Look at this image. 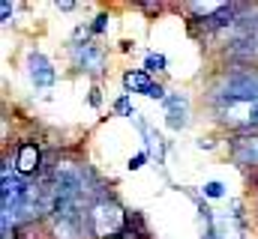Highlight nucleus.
I'll return each instance as SVG.
<instances>
[{"instance_id": "f257e3e1", "label": "nucleus", "mask_w": 258, "mask_h": 239, "mask_svg": "<svg viewBox=\"0 0 258 239\" xmlns=\"http://www.w3.org/2000/svg\"><path fill=\"white\" fill-rule=\"evenodd\" d=\"M129 215L126 209L114 200V197H102L87 209V233L96 239H117L120 233H126Z\"/></svg>"}, {"instance_id": "f03ea898", "label": "nucleus", "mask_w": 258, "mask_h": 239, "mask_svg": "<svg viewBox=\"0 0 258 239\" xmlns=\"http://www.w3.org/2000/svg\"><path fill=\"white\" fill-rule=\"evenodd\" d=\"M216 105L228 102H258V72L255 69H237L219 78L216 84Z\"/></svg>"}, {"instance_id": "7ed1b4c3", "label": "nucleus", "mask_w": 258, "mask_h": 239, "mask_svg": "<svg viewBox=\"0 0 258 239\" xmlns=\"http://www.w3.org/2000/svg\"><path fill=\"white\" fill-rule=\"evenodd\" d=\"M219 123L240 132V135H252L258 129V102H228L216 108Z\"/></svg>"}, {"instance_id": "20e7f679", "label": "nucleus", "mask_w": 258, "mask_h": 239, "mask_svg": "<svg viewBox=\"0 0 258 239\" xmlns=\"http://www.w3.org/2000/svg\"><path fill=\"white\" fill-rule=\"evenodd\" d=\"M27 75H30V84H33L36 90H48V87H54V81H57L54 66L48 63L45 54H39V51H30V54H27Z\"/></svg>"}, {"instance_id": "39448f33", "label": "nucleus", "mask_w": 258, "mask_h": 239, "mask_svg": "<svg viewBox=\"0 0 258 239\" xmlns=\"http://www.w3.org/2000/svg\"><path fill=\"white\" fill-rule=\"evenodd\" d=\"M39 171H42V153H39V147L33 141L18 144V150H15V174L27 179V177H36Z\"/></svg>"}, {"instance_id": "423d86ee", "label": "nucleus", "mask_w": 258, "mask_h": 239, "mask_svg": "<svg viewBox=\"0 0 258 239\" xmlns=\"http://www.w3.org/2000/svg\"><path fill=\"white\" fill-rule=\"evenodd\" d=\"M72 60H75V69L90 72V75H99L102 72V63H105V54L93 42H78V45H72Z\"/></svg>"}, {"instance_id": "0eeeda50", "label": "nucleus", "mask_w": 258, "mask_h": 239, "mask_svg": "<svg viewBox=\"0 0 258 239\" xmlns=\"http://www.w3.org/2000/svg\"><path fill=\"white\" fill-rule=\"evenodd\" d=\"M123 90L126 93H141V96H150V99H168L165 96V90L144 72V69H135V72H126L123 75Z\"/></svg>"}, {"instance_id": "6e6552de", "label": "nucleus", "mask_w": 258, "mask_h": 239, "mask_svg": "<svg viewBox=\"0 0 258 239\" xmlns=\"http://www.w3.org/2000/svg\"><path fill=\"white\" fill-rule=\"evenodd\" d=\"M231 159L243 168H258V135H240L231 141Z\"/></svg>"}, {"instance_id": "1a4fd4ad", "label": "nucleus", "mask_w": 258, "mask_h": 239, "mask_svg": "<svg viewBox=\"0 0 258 239\" xmlns=\"http://www.w3.org/2000/svg\"><path fill=\"white\" fill-rule=\"evenodd\" d=\"M165 111H168V126L171 129H183L186 126V114H189L186 96H168L165 99Z\"/></svg>"}, {"instance_id": "9d476101", "label": "nucleus", "mask_w": 258, "mask_h": 239, "mask_svg": "<svg viewBox=\"0 0 258 239\" xmlns=\"http://www.w3.org/2000/svg\"><path fill=\"white\" fill-rule=\"evenodd\" d=\"M165 69V57L162 54H147V60H144V72L150 75V72H162Z\"/></svg>"}, {"instance_id": "9b49d317", "label": "nucleus", "mask_w": 258, "mask_h": 239, "mask_svg": "<svg viewBox=\"0 0 258 239\" xmlns=\"http://www.w3.org/2000/svg\"><path fill=\"white\" fill-rule=\"evenodd\" d=\"M114 108H117V111H120V114H126V117H138V114H135V108H132V105H129V99H126V96H120V99H117V105H114Z\"/></svg>"}, {"instance_id": "f8f14e48", "label": "nucleus", "mask_w": 258, "mask_h": 239, "mask_svg": "<svg viewBox=\"0 0 258 239\" xmlns=\"http://www.w3.org/2000/svg\"><path fill=\"white\" fill-rule=\"evenodd\" d=\"M204 194L207 197H222V182H207L204 185Z\"/></svg>"}, {"instance_id": "ddd939ff", "label": "nucleus", "mask_w": 258, "mask_h": 239, "mask_svg": "<svg viewBox=\"0 0 258 239\" xmlns=\"http://www.w3.org/2000/svg\"><path fill=\"white\" fill-rule=\"evenodd\" d=\"M144 162H147V153H138L135 159H129V171H138V168H141Z\"/></svg>"}, {"instance_id": "4468645a", "label": "nucleus", "mask_w": 258, "mask_h": 239, "mask_svg": "<svg viewBox=\"0 0 258 239\" xmlns=\"http://www.w3.org/2000/svg\"><path fill=\"white\" fill-rule=\"evenodd\" d=\"M12 9H15V6H12L9 0H3V3H0V12H3V21H9V12H12Z\"/></svg>"}, {"instance_id": "2eb2a0df", "label": "nucleus", "mask_w": 258, "mask_h": 239, "mask_svg": "<svg viewBox=\"0 0 258 239\" xmlns=\"http://www.w3.org/2000/svg\"><path fill=\"white\" fill-rule=\"evenodd\" d=\"M105 21H108V15H99L96 24H93V33H102V30H105Z\"/></svg>"}, {"instance_id": "dca6fc26", "label": "nucleus", "mask_w": 258, "mask_h": 239, "mask_svg": "<svg viewBox=\"0 0 258 239\" xmlns=\"http://www.w3.org/2000/svg\"><path fill=\"white\" fill-rule=\"evenodd\" d=\"M117 239H144V236H141V233H135V230L129 227L126 233H120V236H117Z\"/></svg>"}, {"instance_id": "f3484780", "label": "nucleus", "mask_w": 258, "mask_h": 239, "mask_svg": "<svg viewBox=\"0 0 258 239\" xmlns=\"http://www.w3.org/2000/svg\"><path fill=\"white\" fill-rule=\"evenodd\" d=\"M3 239H21V236H15V233H3Z\"/></svg>"}]
</instances>
